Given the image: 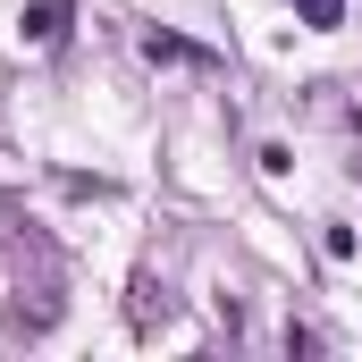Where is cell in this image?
<instances>
[{
	"instance_id": "2",
	"label": "cell",
	"mask_w": 362,
	"mask_h": 362,
	"mask_svg": "<svg viewBox=\"0 0 362 362\" xmlns=\"http://www.w3.org/2000/svg\"><path fill=\"white\" fill-rule=\"evenodd\" d=\"M144 51H152V59H202L194 42H177V34H144Z\"/></svg>"
},
{
	"instance_id": "3",
	"label": "cell",
	"mask_w": 362,
	"mask_h": 362,
	"mask_svg": "<svg viewBox=\"0 0 362 362\" xmlns=\"http://www.w3.org/2000/svg\"><path fill=\"white\" fill-rule=\"evenodd\" d=\"M346 17V0H303V25H337Z\"/></svg>"
},
{
	"instance_id": "1",
	"label": "cell",
	"mask_w": 362,
	"mask_h": 362,
	"mask_svg": "<svg viewBox=\"0 0 362 362\" xmlns=\"http://www.w3.org/2000/svg\"><path fill=\"white\" fill-rule=\"evenodd\" d=\"M68 8H76V0H34V8H25V42H59V34H68Z\"/></svg>"
}]
</instances>
